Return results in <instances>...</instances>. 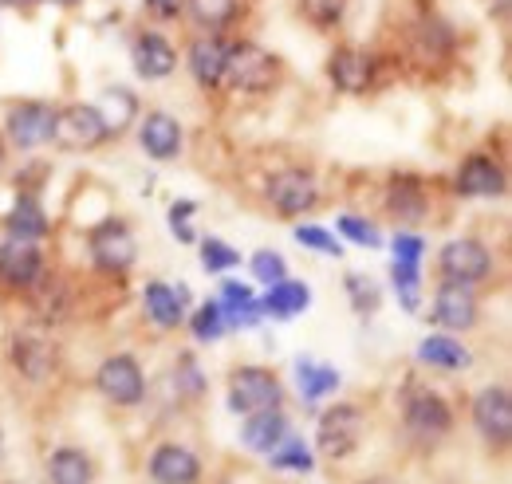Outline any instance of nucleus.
Listing matches in <instances>:
<instances>
[{"label": "nucleus", "mask_w": 512, "mask_h": 484, "mask_svg": "<svg viewBox=\"0 0 512 484\" xmlns=\"http://www.w3.org/2000/svg\"><path fill=\"white\" fill-rule=\"evenodd\" d=\"M221 83H229L241 95H264L280 83V60L249 40L233 44V48H225V79Z\"/></svg>", "instance_id": "obj_1"}, {"label": "nucleus", "mask_w": 512, "mask_h": 484, "mask_svg": "<svg viewBox=\"0 0 512 484\" xmlns=\"http://www.w3.org/2000/svg\"><path fill=\"white\" fill-rule=\"evenodd\" d=\"M284 402V390H280V378L264 366H241L233 370L229 378V410L237 418H249L260 410H280Z\"/></svg>", "instance_id": "obj_2"}, {"label": "nucleus", "mask_w": 512, "mask_h": 484, "mask_svg": "<svg viewBox=\"0 0 512 484\" xmlns=\"http://www.w3.org/2000/svg\"><path fill=\"white\" fill-rule=\"evenodd\" d=\"M363 429H367L363 410L351 406V402H339V406H331L320 418V425H316V445H320V453L327 461H343V457H351V453L359 449Z\"/></svg>", "instance_id": "obj_3"}, {"label": "nucleus", "mask_w": 512, "mask_h": 484, "mask_svg": "<svg viewBox=\"0 0 512 484\" xmlns=\"http://www.w3.org/2000/svg\"><path fill=\"white\" fill-rule=\"evenodd\" d=\"M87 248H91V260L99 272H127L138 256V241L130 233V225L123 217H107L99 221L91 233H87Z\"/></svg>", "instance_id": "obj_4"}, {"label": "nucleus", "mask_w": 512, "mask_h": 484, "mask_svg": "<svg viewBox=\"0 0 512 484\" xmlns=\"http://www.w3.org/2000/svg\"><path fill=\"white\" fill-rule=\"evenodd\" d=\"M52 142L60 150H95L107 142L103 119L95 111V103H67L52 119Z\"/></svg>", "instance_id": "obj_5"}, {"label": "nucleus", "mask_w": 512, "mask_h": 484, "mask_svg": "<svg viewBox=\"0 0 512 484\" xmlns=\"http://www.w3.org/2000/svg\"><path fill=\"white\" fill-rule=\"evenodd\" d=\"M264 193H268V205H272L280 217H304V213H312L316 201H320V182H316L312 170L292 166V170L272 174Z\"/></svg>", "instance_id": "obj_6"}, {"label": "nucleus", "mask_w": 512, "mask_h": 484, "mask_svg": "<svg viewBox=\"0 0 512 484\" xmlns=\"http://www.w3.org/2000/svg\"><path fill=\"white\" fill-rule=\"evenodd\" d=\"M95 390L111 406H138L146 398V378L134 355H111L95 370Z\"/></svg>", "instance_id": "obj_7"}, {"label": "nucleus", "mask_w": 512, "mask_h": 484, "mask_svg": "<svg viewBox=\"0 0 512 484\" xmlns=\"http://www.w3.org/2000/svg\"><path fill=\"white\" fill-rule=\"evenodd\" d=\"M402 422H406V433L418 437V441H442L449 429H453V410L442 394L434 390H414L402 406Z\"/></svg>", "instance_id": "obj_8"}, {"label": "nucleus", "mask_w": 512, "mask_h": 484, "mask_svg": "<svg viewBox=\"0 0 512 484\" xmlns=\"http://www.w3.org/2000/svg\"><path fill=\"white\" fill-rule=\"evenodd\" d=\"M473 425H477V433L489 441V445H497V449H505L512 441V398H509V386H485L477 398H473Z\"/></svg>", "instance_id": "obj_9"}, {"label": "nucleus", "mask_w": 512, "mask_h": 484, "mask_svg": "<svg viewBox=\"0 0 512 484\" xmlns=\"http://www.w3.org/2000/svg\"><path fill=\"white\" fill-rule=\"evenodd\" d=\"M438 268L442 276L453 280V284H481L489 272H493V256L489 248L473 237H461V241H449L442 252H438Z\"/></svg>", "instance_id": "obj_10"}, {"label": "nucleus", "mask_w": 512, "mask_h": 484, "mask_svg": "<svg viewBox=\"0 0 512 484\" xmlns=\"http://www.w3.org/2000/svg\"><path fill=\"white\" fill-rule=\"evenodd\" d=\"M52 119H56V107H48V103H36V99L12 103L8 119H4L8 142L16 150H40L44 142H52Z\"/></svg>", "instance_id": "obj_11"}, {"label": "nucleus", "mask_w": 512, "mask_h": 484, "mask_svg": "<svg viewBox=\"0 0 512 484\" xmlns=\"http://www.w3.org/2000/svg\"><path fill=\"white\" fill-rule=\"evenodd\" d=\"M477 315H481V303H477V296H473V288H469V284H453V280H446V284L438 288L430 319H434L442 331L461 335V331L477 327Z\"/></svg>", "instance_id": "obj_12"}, {"label": "nucleus", "mask_w": 512, "mask_h": 484, "mask_svg": "<svg viewBox=\"0 0 512 484\" xmlns=\"http://www.w3.org/2000/svg\"><path fill=\"white\" fill-rule=\"evenodd\" d=\"M44 276V256L32 241H8L0 244V284L16 292H32Z\"/></svg>", "instance_id": "obj_13"}, {"label": "nucleus", "mask_w": 512, "mask_h": 484, "mask_svg": "<svg viewBox=\"0 0 512 484\" xmlns=\"http://www.w3.org/2000/svg\"><path fill=\"white\" fill-rule=\"evenodd\" d=\"M8 359L20 370V378L28 382H48L60 366V347L44 335H16L12 347H8Z\"/></svg>", "instance_id": "obj_14"}, {"label": "nucleus", "mask_w": 512, "mask_h": 484, "mask_svg": "<svg viewBox=\"0 0 512 484\" xmlns=\"http://www.w3.org/2000/svg\"><path fill=\"white\" fill-rule=\"evenodd\" d=\"M327 75L343 95H363L375 83V60L359 48H335L327 60Z\"/></svg>", "instance_id": "obj_15"}, {"label": "nucleus", "mask_w": 512, "mask_h": 484, "mask_svg": "<svg viewBox=\"0 0 512 484\" xmlns=\"http://www.w3.org/2000/svg\"><path fill=\"white\" fill-rule=\"evenodd\" d=\"M182 122L166 111H150L138 126V142L154 162H174L182 154Z\"/></svg>", "instance_id": "obj_16"}, {"label": "nucleus", "mask_w": 512, "mask_h": 484, "mask_svg": "<svg viewBox=\"0 0 512 484\" xmlns=\"http://www.w3.org/2000/svg\"><path fill=\"white\" fill-rule=\"evenodd\" d=\"M150 481L154 484H197L201 481V461L186 445H158L150 453Z\"/></svg>", "instance_id": "obj_17"}, {"label": "nucleus", "mask_w": 512, "mask_h": 484, "mask_svg": "<svg viewBox=\"0 0 512 484\" xmlns=\"http://www.w3.org/2000/svg\"><path fill=\"white\" fill-rule=\"evenodd\" d=\"M457 193L461 197H501L505 193V170L489 154H469L457 170Z\"/></svg>", "instance_id": "obj_18"}, {"label": "nucleus", "mask_w": 512, "mask_h": 484, "mask_svg": "<svg viewBox=\"0 0 512 484\" xmlns=\"http://www.w3.org/2000/svg\"><path fill=\"white\" fill-rule=\"evenodd\" d=\"M142 307H146V319L162 331H174L186 323V292L182 288L174 292L166 280H150L142 288Z\"/></svg>", "instance_id": "obj_19"}, {"label": "nucleus", "mask_w": 512, "mask_h": 484, "mask_svg": "<svg viewBox=\"0 0 512 484\" xmlns=\"http://www.w3.org/2000/svg\"><path fill=\"white\" fill-rule=\"evenodd\" d=\"M130 60H134V71L142 79H170L174 67H178V52L158 32H142L134 40V48H130Z\"/></svg>", "instance_id": "obj_20"}, {"label": "nucleus", "mask_w": 512, "mask_h": 484, "mask_svg": "<svg viewBox=\"0 0 512 484\" xmlns=\"http://www.w3.org/2000/svg\"><path fill=\"white\" fill-rule=\"evenodd\" d=\"M284 437H288V418H284L280 410L249 414L245 425H241V445H245L249 453H260V457H268Z\"/></svg>", "instance_id": "obj_21"}, {"label": "nucleus", "mask_w": 512, "mask_h": 484, "mask_svg": "<svg viewBox=\"0 0 512 484\" xmlns=\"http://www.w3.org/2000/svg\"><path fill=\"white\" fill-rule=\"evenodd\" d=\"M190 75L205 87V91H213V87H221V79H225V44L217 40V36H201V40H193L190 44Z\"/></svg>", "instance_id": "obj_22"}, {"label": "nucleus", "mask_w": 512, "mask_h": 484, "mask_svg": "<svg viewBox=\"0 0 512 484\" xmlns=\"http://www.w3.org/2000/svg\"><path fill=\"white\" fill-rule=\"evenodd\" d=\"M4 229H8L12 241H40L48 233V213L32 193H20L16 205L4 217Z\"/></svg>", "instance_id": "obj_23"}, {"label": "nucleus", "mask_w": 512, "mask_h": 484, "mask_svg": "<svg viewBox=\"0 0 512 484\" xmlns=\"http://www.w3.org/2000/svg\"><path fill=\"white\" fill-rule=\"evenodd\" d=\"M95 111H99V119H103L107 138H119V134H123L127 126H134V119H138V99L130 95L127 87H107V91L99 95Z\"/></svg>", "instance_id": "obj_24"}, {"label": "nucleus", "mask_w": 512, "mask_h": 484, "mask_svg": "<svg viewBox=\"0 0 512 484\" xmlns=\"http://www.w3.org/2000/svg\"><path fill=\"white\" fill-rule=\"evenodd\" d=\"M44 469H48V484H91V477H95L91 457L83 449H75V445H60L48 457Z\"/></svg>", "instance_id": "obj_25"}, {"label": "nucleus", "mask_w": 512, "mask_h": 484, "mask_svg": "<svg viewBox=\"0 0 512 484\" xmlns=\"http://www.w3.org/2000/svg\"><path fill=\"white\" fill-rule=\"evenodd\" d=\"M312 303V292H308V284H300V280H280V284H272L268 288V296L260 300V311L264 315H272V319H296L304 307Z\"/></svg>", "instance_id": "obj_26"}, {"label": "nucleus", "mask_w": 512, "mask_h": 484, "mask_svg": "<svg viewBox=\"0 0 512 484\" xmlns=\"http://www.w3.org/2000/svg\"><path fill=\"white\" fill-rule=\"evenodd\" d=\"M386 209L398 221H422L426 217V189H422V182L410 178V174L394 178L390 189H386Z\"/></svg>", "instance_id": "obj_27"}, {"label": "nucleus", "mask_w": 512, "mask_h": 484, "mask_svg": "<svg viewBox=\"0 0 512 484\" xmlns=\"http://www.w3.org/2000/svg\"><path fill=\"white\" fill-rule=\"evenodd\" d=\"M418 359L426 366H438V370H465V366L473 363L469 359V351L461 347V339H453V335H430V339H422V347H418Z\"/></svg>", "instance_id": "obj_28"}, {"label": "nucleus", "mask_w": 512, "mask_h": 484, "mask_svg": "<svg viewBox=\"0 0 512 484\" xmlns=\"http://www.w3.org/2000/svg\"><path fill=\"white\" fill-rule=\"evenodd\" d=\"M186 12H190V20L197 28L221 32L245 12V0H186Z\"/></svg>", "instance_id": "obj_29"}, {"label": "nucleus", "mask_w": 512, "mask_h": 484, "mask_svg": "<svg viewBox=\"0 0 512 484\" xmlns=\"http://www.w3.org/2000/svg\"><path fill=\"white\" fill-rule=\"evenodd\" d=\"M296 374H300V394L308 402H320L323 394H331L339 386V370L327 363H312V359H300L296 363Z\"/></svg>", "instance_id": "obj_30"}, {"label": "nucleus", "mask_w": 512, "mask_h": 484, "mask_svg": "<svg viewBox=\"0 0 512 484\" xmlns=\"http://www.w3.org/2000/svg\"><path fill=\"white\" fill-rule=\"evenodd\" d=\"M272 469H288V473H312L316 469V457L308 453V445L300 437H284L272 453H268Z\"/></svg>", "instance_id": "obj_31"}, {"label": "nucleus", "mask_w": 512, "mask_h": 484, "mask_svg": "<svg viewBox=\"0 0 512 484\" xmlns=\"http://www.w3.org/2000/svg\"><path fill=\"white\" fill-rule=\"evenodd\" d=\"M225 311L217 307V300H205L197 311L190 315V331L193 339H201V343H213V339H221L225 335Z\"/></svg>", "instance_id": "obj_32"}, {"label": "nucleus", "mask_w": 512, "mask_h": 484, "mask_svg": "<svg viewBox=\"0 0 512 484\" xmlns=\"http://www.w3.org/2000/svg\"><path fill=\"white\" fill-rule=\"evenodd\" d=\"M343 288H347V296H351V307H355L359 315H375V311H379V303H383V292H379V284H375L371 276L347 272Z\"/></svg>", "instance_id": "obj_33"}, {"label": "nucleus", "mask_w": 512, "mask_h": 484, "mask_svg": "<svg viewBox=\"0 0 512 484\" xmlns=\"http://www.w3.org/2000/svg\"><path fill=\"white\" fill-rule=\"evenodd\" d=\"M390 280H394V288H398V296H402V307H406V311H418V284H422L418 264L394 260V264H390Z\"/></svg>", "instance_id": "obj_34"}, {"label": "nucleus", "mask_w": 512, "mask_h": 484, "mask_svg": "<svg viewBox=\"0 0 512 484\" xmlns=\"http://www.w3.org/2000/svg\"><path fill=\"white\" fill-rule=\"evenodd\" d=\"M347 12V0H300V16L312 28H335Z\"/></svg>", "instance_id": "obj_35"}, {"label": "nucleus", "mask_w": 512, "mask_h": 484, "mask_svg": "<svg viewBox=\"0 0 512 484\" xmlns=\"http://www.w3.org/2000/svg\"><path fill=\"white\" fill-rule=\"evenodd\" d=\"M237 264H241V252H237L233 244L217 241V237L201 241V268H205V272H229V268H237Z\"/></svg>", "instance_id": "obj_36"}, {"label": "nucleus", "mask_w": 512, "mask_h": 484, "mask_svg": "<svg viewBox=\"0 0 512 484\" xmlns=\"http://www.w3.org/2000/svg\"><path fill=\"white\" fill-rule=\"evenodd\" d=\"M253 276H256V284H280L284 276H288V264H284V256L280 252H272V248H260L253 256Z\"/></svg>", "instance_id": "obj_37"}, {"label": "nucleus", "mask_w": 512, "mask_h": 484, "mask_svg": "<svg viewBox=\"0 0 512 484\" xmlns=\"http://www.w3.org/2000/svg\"><path fill=\"white\" fill-rule=\"evenodd\" d=\"M339 233H343L347 241L363 244V248H379V244H383V233H379L371 221L355 217V213H343V217H339Z\"/></svg>", "instance_id": "obj_38"}, {"label": "nucleus", "mask_w": 512, "mask_h": 484, "mask_svg": "<svg viewBox=\"0 0 512 484\" xmlns=\"http://www.w3.org/2000/svg\"><path fill=\"white\" fill-rule=\"evenodd\" d=\"M296 241L304 244V248H316L323 256H339V252H343L339 241H335L327 229H320V225H300V229H296Z\"/></svg>", "instance_id": "obj_39"}, {"label": "nucleus", "mask_w": 512, "mask_h": 484, "mask_svg": "<svg viewBox=\"0 0 512 484\" xmlns=\"http://www.w3.org/2000/svg\"><path fill=\"white\" fill-rule=\"evenodd\" d=\"M245 303H253V288H249V284H241V280H225V284H221V300H217V307L225 311V319H229L233 311H241Z\"/></svg>", "instance_id": "obj_40"}, {"label": "nucleus", "mask_w": 512, "mask_h": 484, "mask_svg": "<svg viewBox=\"0 0 512 484\" xmlns=\"http://www.w3.org/2000/svg\"><path fill=\"white\" fill-rule=\"evenodd\" d=\"M422 252H426V241H422V237H414V233H398V237H394V260L422 264Z\"/></svg>", "instance_id": "obj_41"}, {"label": "nucleus", "mask_w": 512, "mask_h": 484, "mask_svg": "<svg viewBox=\"0 0 512 484\" xmlns=\"http://www.w3.org/2000/svg\"><path fill=\"white\" fill-rule=\"evenodd\" d=\"M146 12L154 20H178L186 12V0H146Z\"/></svg>", "instance_id": "obj_42"}, {"label": "nucleus", "mask_w": 512, "mask_h": 484, "mask_svg": "<svg viewBox=\"0 0 512 484\" xmlns=\"http://www.w3.org/2000/svg\"><path fill=\"white\" fill-rule=\"evenodd\" d=\"M178 370H182L178 378L186 382V390H190V394H201V390H205V382H201V370H197V363H193L190 355H186V359L178 363Z\"/></svg>", "instance_id": "obj_43"}, {"label": "nucleus", "mask_w": 512, "mask_h": 484, "mask_svg": "<svg viewBox=\"0 0 512 484\" xmlns=\"http://www.w3.org/2000/svg\"><path fill=\"white\" fill-rule=\"evenodd\" d=\"M193 213H197L193 201H174V205H170V221H190Z\"/></svg>", "instance_id": "obj_44"}, {"label": "nucleus", "mask_w": 512, "mask_h": 484, "mask_svg": "<svg viewBox=\"0 0 512 484\" xmlns=\"http://www.w3.org/2000/svg\"><path fill=\"white\" fill-rule=\"evenodd\" d=\"M36 4H44V0H0V8H20V12H32Z\"/></svg>", "instance_id": "obj_45"}, {"label": "nucleus", "mask_w": 512, "mask_h": 484, "mask_svg": "<svg viewBox=\"0 0 512 484\" xmlns=\"http://www.w3.org/2000/svg\"><path fill=\"white\" fill-rule=\"evenodd\" d=\"M4 166H8V146H4V138H0V174H4Z\"/></svg>", "instance_id": "obj_46"}, {"label": "nucleus", "mask_w": 512, "mask_h": 484, "mask_svg": "<svg viewBox=\"0 0 512 484\" xmlns=\"http://www.w3.org/2000/svg\"><path fill=\"white\" fill-rule=\"evenodd\" d=\"M359 484H394L390 477H367V481H359Z\"/></svg>", "instance_id": "obj_47"}, {"label": "nucleus", "mask_w": 512, "mask_h": 484, "mask_svg": "<svg viewBox=\"0 0 512 484\" xmlns=\"http://www.w3.org/2000/svg\"><path fill=\"white\" fill-rule=\"evenodd\" d=\"M48 4H60V8H75L79 0H48Z\"/></svg>", "instance_id": "obj_48"}, {"label": "nucleus", "mask_w": 512, "mask_h": 484, "mask_svg": "<svg viewBox=\"0 0 512 484\" xmlns=\"http://www.w3.org/2000/svg\"><path fill=\"white\" fill-rule=\"evenodd\" d=\"M16 484H24V481H16Z\"/></svg>", "instance_id": "obj_49"}]
</instances>
